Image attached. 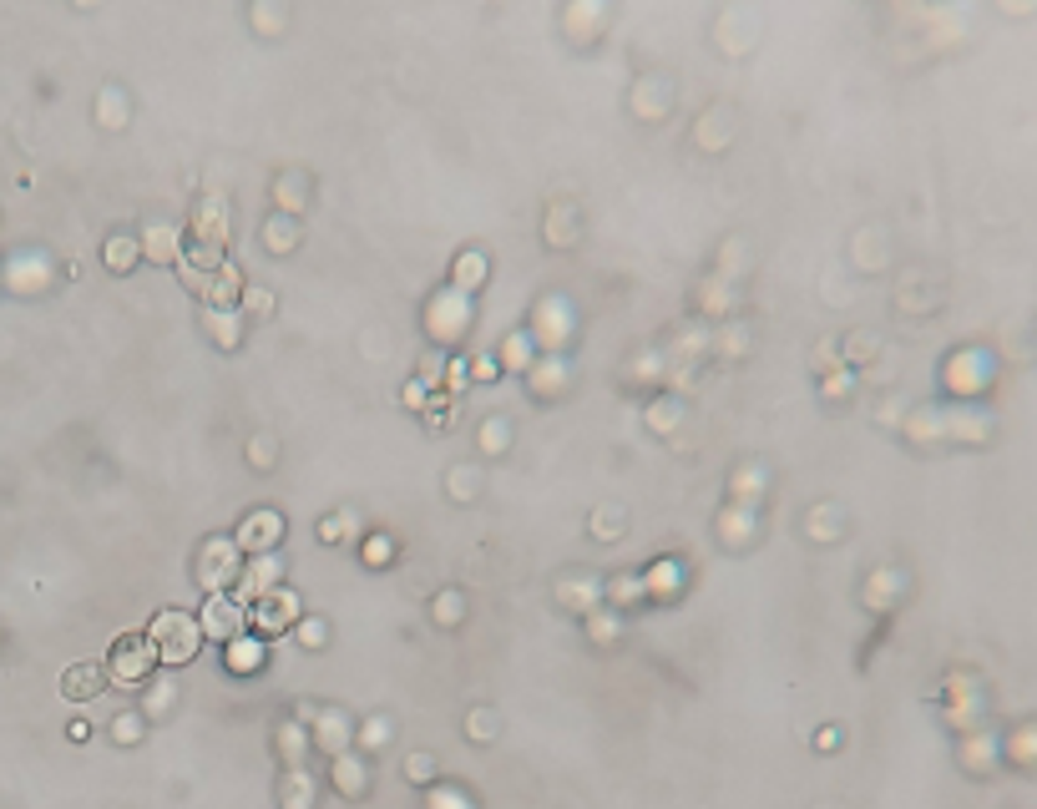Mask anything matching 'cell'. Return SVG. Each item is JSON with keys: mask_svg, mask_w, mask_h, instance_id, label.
I'll list each match as a JSON object with an SVG mask.
<instances>
[{"mask_svg": "<svg viewBox=\"0 0 1037 809\" xmlns=\"http://www.w3.org/2000/svg\"><path fill=\"white\" fill-rule=\"evenodd\" d=\"M158 663V648H147V642H117V653H111V673L117 678H142V673Z\"/></svg>", "mask_w": 1037, "mask_h": 809, "instance_id": "2", "label": "cell"}, {"mask_svg": "<svg viewBox=\"0 0 1037 809\" xmlns=\"http://www.w3.org/2000/svg\"><path fill=\"white\" fill-rule=\"evenodd\" d=\"M228 663L233 668H258V642H233L228 648Z\"/></svg>", "mask_w": 1037, "mask_h": 809, "instance_id": "12", "label": "cell"}, {"mask_svg": "<svg viewBox=\"0 0 1037 809\" xmlns=\"http://www.w3.org/2000/svg\"><path fill=\"white\" fill-rule=\"evenodd\" d=\"M436 617H440V623H456V617H461V602H456V597H440V602H436Z\"/></svg>", "mask_w": 1037, "mask_h": 809, "instance_id": "13", "label": "cell"}, {"mask_svg": "<svg viewBox=\"0 0 1037 809\" xmlns=\"http://www.w3.org/2000/svg\"><path fill=\"white\" fill-rule=\"evenodd\" d=\"M111 733H117V739H137V718H117Z\"/></svg>", "mask_w": 1037, "mask_h": 809, "instance_id": "14", "label": "cell"}, {"mask_svg": "<svg viewBox=\"0 0 1037 809\" xmlns=\"http://www.w3.org/2000/svg\"><path fill=\"white\" fill-rule=\"evenodd\" d=\"M309 779L304 774H289V799H283V809H309Z\"/></svg>", "mask_w": 1037, "mask_h": 809, "instance_id": "11", "label": "cell"}, {"mask_svg": "<svg viewBox=\"0 0 1037 809\" xmlns=\"http://www.w3.org/2000/svg\"><path fill=\"white\" fill-rule=\"evenodd\" d=\"M233 572H238V552L228 542H208V567H198V576H203L208 587H223V582H233Z\"/></svg>", "mask_w": 1037, "mask_h": 809, "instance_id": "3", "label": "cell"}, {"mask_svg": "<svg viewBox=\"0 0 1037 809\" xmlns=\"http://www.w3.org/2000/svg\"><path fill=\"white\" fill-rule=\"evenodd\" d=\"M238 617H243V607H233V602H223V597H218V602H213V607H208V633H213V638H228V633H233V627H238Z\"/></svg>", "mask_w": 1037, "mask_h": 809, "instance_id": "8", "label": "cell"}, {"mask_svg": "<svg viewBox=\"0 0 1037 809\" xmlns=\"http://www.w3.org/2000/svg\"><path fill=\"white\" fill-rule=\"evenodd\" d=\"M274 576H279V561H274V557L253 561V567H249V582H238V592H243V597H264V592L274 587Z\"/></svg>", "mask_w": 1037, "mask_h": 809, "instance_id": "7", "label": "cell"}, {"mask_svg": "<svg viewBox=\"0 0 1037 809\" xmlns=\"http://www.w3.org/2000/svg\"><path fill=\"white\" fill-rule=\"evenodd\" d=\"M66 693H71V699H92V693H102V668H92V663H86V668H71L66 673Z\"/></svg>", "mask_w": 1037, "mask_h": 809, "instance_id": "9", "label": "cell"}, {"mask_svg": "<svg viewBox=\"0 0 1037 809\" xmlns=\"http://www.w3.org/2000/svg\"><path fill=\"white\" fill-rule=\"evenodd\" d=\"M314 739H319L324 748H334V754H339V748L349 744V723H345L339 714H324V718H319V729H314Z\"/></svg>", "mask_w": 1037, "mask_h": 809, "instance_id": "10", "label": "cell"}, {"mask_svg": "<svg viewBox=\"0 0 1037 809\" xmlns=\"http://www.w3.org/2000/svg\"><path fill=\"white\" fill-rule=\"evenodd\" d=\"M279 516H274V511H258V516H249V527H243V536H238V542H243V546H253V552H264V546H274V542H279Z\"/></svg>", "mask_w": 1037, "mask_h": 809, "instance_id": "4", "label": "cell"}, {"mask_svg": "<svg viewBox=\"0 0 1037 809\" xmlns=\"http://www.w3.org/2000/svg\"><path fill=\"white\" fill-rule=\"evenodd\" d=\"M334 784H339V794H349V799H355V794L370 789V769H364L360 759L339 754V759H334Z\"/></svg>", "mask_w": 1037, "mask_h": 809, "instance_id": "5", "label": "cell"}, {"mask_svg": "<svg viewBox=\"0 0 1037 809\" xmlns=\"http://www.w3.org/2000/svg\"><path fill=\"white\" fill-rule=\"evenodd\" d=\"M198 638H203V627L183 617V612H162L158 623H152V642H158V658L167 663H188L198 653Z\"/></svg>", "mask_w": 1037, "mask_h": 809, "instance_id": "1", "label": "cell"}, {"mask_svg": "<svg viewBox=\"0 0 1037 809\" xmlns=\"http://www.w3.org/2000/svg\"><path fill=\"white\" fill-rule=\"evenodd\" d=\"M253 623L268 627V633L289 627V623H294V597L283 592V597H274V602H258V607H253Z\"/></svg>", "mask_w": 1037, "mask_h": 809, "instance_id": "6", "label": "cell"}]
</instances>
